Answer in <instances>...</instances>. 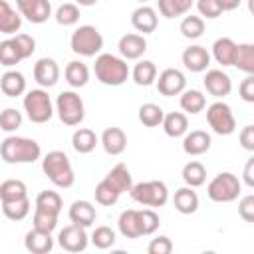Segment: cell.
Returning <instances> with one entry per match:
<instances>
[{"label":"cell","instance_id":"obj_43","mask_svg":"<svg viewBox=\"0 0 254 254\" xmlns=\"http://www.w3.org/2000/svg\"><path fill=\"white\" fill-rule=\"evenodd\" d=\"M58 216L56 212H48L42 208H34V216H32V226L44 232H54L58 226Z\"/></svg>","mask_w":254,"mask_h":254},{"label":"cell","instance_id":"obj_42","mask_svg":"<svg viewBox=\"0 0 254 254\" xmlns=\"http://www.w3.org/2000/svg\"><path fill=\"white\" fill-rule=\"evenodd\" d=\"M54 18L60 26H73L79 22V6L75 2H65L56 10Z\"/></svg>","mask_w":254,"mask_h":254},{"label":"cell","instance_id":"obj_46","mask_svg":"<svg viewBox=\"0 0 254 254\" xmlns=\"http://www.w3.org/2000/svg\"><path fill=\"white\" fill-rule=\"evenodd\" d=\"M22 127V113L14 107H6L0 115V129L4 133H14Z\"/></svg>","mask_w":254,"mask_h":254},{"label":"cell","instance_id":"obj_23","mask_svg":"<svg viewBox=\"0 0 254 254\" xmlns=\"http://www.w3.org/2000/svg\"><path fill=\"white\" fill-rule=\"evenodd\" d=\"M22 18L20 10H14L6 0H0V32L4 36H16L22 28Z\"/></svg>","mask_w":254,"mask_h":254},{"label":"cell","instance_id":"obj_33","mask_svg":"<svg viewBox=\"0 0 254 254\" xmlns=\"http://www.w3.org/2000/svg\"><path fill=\"white\" fill-rule=\"evenodd\" d=\"M183 181L187 187H202L206 183V169L200 161H189L185 167H183V173H181Z\"/></svg>","mask_w":254,"mask_h":254},{"label":"cell","instance_id":"obj_9","mask_svg":"<svg viewBox=\"0 0 254 254\" xmlns=\"http://www.w3.org/2000/svg\"><path fill=\"white\" fill-rule=\"evenodd\" d=\"M206 121H208V127L216 135L226 137L236 131V117H234L230 105L224 103L222 99H216L214 103H210L206 107Z\"/></svg>","mask_w":254,"mask_h":254},{"label":"cell","instance_id":"obj_12","mask_svg":"<svg viewBox=\"0 0 254 254\" xmlns=\"http://www.w3.org/2000/svg\"><path fill=\"white\" fill-rule=\"evenodd\" d=\"M202 83H204V89L216 99H222V97L230 95V91H232V79L222 69H206Z\"/></svg>","mask_w":254,"mask_h":254},{"label":"cell","instance_id":"obj_8","mask_svg":"<svg viewBox=\"0 0 254 254\" xmlns=\"http://www.w3.org/2000/svg\"><path fill=\"white\" fill-rule=\"evenodd\" d=\"M56 113L60 117V121L67 127H75L83 121L85 117V105L83 99L75 93V91H62L56 99Z\"/></svg>","mask_w":254,"mask_h":254},{"label":"cell","instance_id":"obj_11","mask_svg":"<svg viewBox=\"0 0 254 254\" xmlns=\"http://www.w3.org/2000/svg\"><path fill=\"white\" fill-rule=\"evenodd\" d=\"M157 89L161 95L165 97H175V95H181L185 89H187V77L181 69L177 67H167L159 73L157 77Z\"/></svg>","mask_w":254,"mask_h":254},{"label":"cell","instance_id":"obj_26","mask_svg":"<svg viewBox=\"0 0 254 254\" xmlns=\"http://www.w3.org/2000/svg\"><path fill=\"white\" fill-rule=\"evenodd\" d=\"M103 181H105L107 185H111L119 194L129 192V190L133 189V177H131L127 165H123V163H117V165L103 177Z\"/></svg>","mask_w":254,"mask_h":254},{"label":"cell","instance_id":"obj_52","mask_svg":"<svg viewBox=\"0 0 254 254\" xmlns=\"http://www.w3.org/2000/svg\"><path fill=\"white\" fill-rule=\"evenodd\" d=\"M238 95L246 103H254V75H246L238 85Z\"/></svg>","mask_w":254,"mask_h":254},{"label":"cell","instance_id":"obj_7","mask_svg":"<svg viewBox=\"0 0 254 254\" xmlns=\"http://www.w3.org/2000/svg\"><path fill=\"white\" fill-rule=\"evenodd\" d=\"M129 196L141 206L159 208L169 202V189L163 181H143L133 185V189L129 190Z\"/></svg>","mask_w":254,"mask_h":254},{"label":"cell","instance_id":"obj_25","mask_svg":"<svg viewBox=\"0 0 254 254\" xmlns=\"http://www.w3.org/2000/svg\"><path fill=\"white\" fill-rule=\"evenodd\" d=\"M173 204H175V208H177L181 214H194V212L198 210L200 200H198L196 190H194L192 187H187V185H185V187H181V189L175 190Z\"/></svg>","mask_w":254,"mask_h":254},{"label":"cell","instance_id":"obj_49","mask_svg":"<svg viewBox=\"0 0 254 254\" xmlns=\"http://www.w3.org/2000/svg\"><path fill=\"white\" fill-rule=\"evenodd\" d=\"M12 40L16 42V46H18V50H20V54H22L24 60H28L36 52V40L32 36H28V34H16V36H12Z\"/></svg>","mask_w":254,"mask_h":254},{"label":"cell","instance_id":"obj_16","mask_svg":"<svg viewBox=\"0 0 254 254\" xmlns=\"http://www.w3.org/2000/svg\"><path fill=\"white\" fill-rule=\"evenodd\" d=\"M117 228L121 232L123 238H141L145 236L143 232V222H141V210L137 208H127L119 214V220H117Z\"/></svg>","mask_w":254,"mask_h":254},{"label":"cell","instance_id":"obj_29","mask_svg":"<svg viewBox=\"0 0 254 254\" xmlns=\"http://www.w3.org/2000/svg\"><path fill=\"white\" fill-rule=\"evenodd\" d=\"M97 143H99V139H97L95 131H93V129H87V127H79V129H75L73 135H71V147H73V151L79 153V155L91 153V151L97 147Z\"/></svg>","mask_w":254,"mask_h":254},{"label":"cell","instance_id":"obj_54","mask_svg":"<svg viewBox=\"0 0 254 254\" xmlns=\"http://www.w3.org/2000/svg\"><path fill=\"white\" fill-rule=\"evenodd\" d=\"M242 183L250 189H254V155L246 161L244 169H242Z\"/></svg>","mask_w":254,"mask_h":254},{"label":"cell","instance_id":"obj_28","mask_svg":"<svg viewBox=\"0 0 254 254\" xmlns=\"http://www.w3.org/2000/svg\"><path fill=\"white\" fill-rule=\"evenodd\" d=\"M163 131L167 137H173V139H179V137H185L187 131H189V119L185 113L181 111H171V113H165V119H163Z\"/></svg>","mask_w":254,"mask_h":254},{"label":"cell","instance_id":"obj_38","mask_svg":"<svg viewBox=\"0 0 254 254\" xmlns=\"http://www.w3.org/2000/svg\"><path fill=\"white\" fill-rule=\"evenodd\" d=\"M30 210H32V206H30V198L28 196L20 198V200H6V202H2L4 216L10 218V220H16V222L24 220L30 214Z\"/></svg>","mask_w":254,"mask_h":254},{"label":"cell","instance_id":"obj_37","mask_svg":"<svg viewBox=\"0 0 254 254\" xmlns=\"http://www.w3.org/2000/svg\"><path fill=\"white\" fill-rule=\"evenodd\" d=\"M179 30H181V34L187 40H198L204 34V18L202 16H194V14H189V16H185L181 20Z\"/></svg>","mask_w":254,"mask_h":254},{"label":"cell","instance_id":"obj_27","mask_svg":"<svg viewBox=\"0 0 254 254\" xmlns=\"http://www.w3.org/2000/svg\"><path fill=\"white\" fill-rule=\"evenodd\" d=\"M0 89L6 97H18L26 93V77L16 69H8L0 77Z\"/></svg>","mask_w":254,"mask_h":254},{"label":"cell","instance_id":"obj_50","mask_svg":"<svg viewBox=\"0 0 254 254\" xmlns=\"http://www.w3.org/2000/svg\"><path fill=\"white\" fill-rule=\"evenodd\" d=\"M147 252L149 254H171L173 252V242H171L169 236H157L149 242Z\"/></svg>","mask_w":254,"mask_h":254},{"label":"cell","instance_id":"obj_32","mask_svg":"<svg viewBox=\"0 0 254 254\" xmlns=\"http://www.w3.org/2000/svg\"><path fill=\"white\" fill-rule=\"evenodd\" d=\"M131 77L137 85H143V87L153 85L157 81V65L151 60H141L131 69Z\"/></svg>","mask_w":254,"mask_h":254},{"label":"cell","instance_id":"obj_5","mask_svg":"<svg viewBox=\"0 0 254 254\" xmlns=\"http://www.w3.org/2000/svg\"><path fill=\"white\" fill-rule=\"evenodd\" d=\"M242 192V183L240 179L230 173V171H222L218 173L208 185H206V194L212 202H232L240 196Z\"/></svg>","mask_w":254,"mask_h":254},{"label":"cell","instance_id":"obj_17","mask_svg":"<svg viewBox=\"0 0 254 254\" xmlns=\"http://www.w3.org/2000/svg\"><path fill=\"white\" fill-rule=\"evenodd\" d=\"M117 50H119V56L125 58V60H141L143 54L147 52V40L143 34H125L121 36L119 44H117Z\"/></svg>","mask_w":254,"mask_h":254},{"label":"cell","instance_id":"obj_53","mask_svg":"<svg viewBox=\"0 0 254 254\" xmlns=\"http://www.w3.org/2000/svg\"><path fill=\"white\" fill-rule=\"evenodd\" d=\"M238 143L244 151H250L254 153V125H246L240 129L238 133Z\"/></svg>","mask_w":254,"mask_h":254},{"label":"cell","instance_id":"obj_41","mask_svg":"<svg viewBox=\"0 0 254 254\" xmlns=\"http://www.w3.org/2000/svg\"><path fill=\"white\" fill-rule=\"evenodd\" d=\"M62 206H64V200H62L60 192H56V190H42L36 196V206L34 208H42V210L60 214L62 212Z\"/></svg>","mask_w":254,"mask_h":254},{"label":"cell","instance_id":"obj_47","mask_svg":"<svg viewBox=\"0 0 254 254\" xmlns=\"http://www.w3.org/2000/svg\"><path fill=\"white\" fill-rule=\"evenodd\" d=\"M196 10L206 20H214L224 12L222 6L218 4V0H196Z\"/></svg>","mask_w":254,"mask_h":254},{"label":"cell","instance_id":"obj_31","mask_svg":"<svg viewBox=\"0 0 254 254\" xmlns=\"http://www.w3.org/2000/svg\"><path fill=\"white\" fill-rule=\"evenodd\" d=\"M179 103H181V109L185 113L196 115V113H200L206 107V97L198 89H185L181 93V97H179Z\"/></svg>","mask_w":254,"mask_h":254},{"label":"cell","instance_id":"obj_40","mask_svg":"<svg viewBox=\"0 0 254 254\" xmlns=\"http://www.w3.org/2000/svg\"><path fill=\"white\" fill-rule=\"evenodd\" d=\"M22 60L24 58H22V54H20V50L12 38H6L0 42V64L4 67H12V65L20 64Z\"/></svg>","mask_w":254,"mask_h":254},{"label":"cell","instance_id":"obj_3","mask_svg":"<svg viewBox=\"0 0 254 254\" xmlns=\"http://www.w3.org/2000/svg\"><path fill=\"white\" fill-rule=\"evenodd\" d=\"M42 171L50 179V183L56 185L58 189H69L75 183V173L69 163V157L60 149L50 151L42 159Z\"/></svg>","mask_w":254,"mask_h":254},{"label":"cell","instance_id":"obj_36","mask_svg":"<svg viewBox=\"0 0 254 254\" xmlns=\"http://www.w3.org/2000/svg\"><path fill=\"white\" fill-rule=\"evenodd\" d=\"M137 117H139V121H141L145 127H159V125H163L165 111H163L161 105L149 101V103H143V105L139 107Z\"/></svg>","mask_w":254,"mask_h":254},{"label":"cell","instance_id":"obj_35","mask_svg":"<svg viewBox=\"0 0 254 254\" xmlns=\"http://www.w3.org/2000/svg\"><path fill=\"white\" fill-rule=\"evenodd\" d=\"M194 0H157V6H159V12L161 16L165 18H179V16H185L190 8H192Z\"/></svg>","mask_w":254,"mask_h":254},{"label":"cell","instance_id":"obj_15","mask_svg":"<svg viewBox=\"0 0 254 254\" xmlns=\"http://www.w3.org/2000/svg\"><path fill=\"white\" fill-rule=\"evenodd\" d=\"M181 60H183V65H185L189 71H192V73H202V71H206L208 65H210V54L206 52V48H202V46H198V44L185 48Z\"/></svg>","mask_w":254,"mask_h":254},{"label":"cell","instance_id":"obj_10","mask_svg":"<svg viewBox=\"0 0 254 254\" xmlns=\"http://www.w3.org/2000/svg\"><path fill=\"white\" fill-rule=\"evenodd\" d=\"M89 236L85 232V226H79L75 222L64 226L58 234V244L65 250V252H83L89 244Z\"/></svg>","mask_w":254,"mask_h":254},{"label":"cell","instance_id":"obj_30","mask_svg":"<svg viewBox=\"0 0 254 254\" xmlns=\"http://www.w3.org/2000/svg\"><path fill=\"white\" fill-rule=\"evenodd\" d=\"M64 77H65V81H67L73 89H79V87L87 85V81H89V67H87L83 62L73 60V62H69V64L65 65Z\"/></svg>","mask_w":254,"mask_h":254},{"label":"cell","instance_id":"obj_20","mask_svg":"<svg viewBox=\"0 0 254 254\" xmlns=\"http://www.w3.org/2000/svg\"><path fill=\"white\" fill-rule=\"evenodd\" d=\"M103 151L107 155H121L125 149H127V135L121 127H107L103 133H101V139H99Z\"/></svg>","mask_w":254,"mask_h":254},{"label":"cell","instance_id":"obj_4","mask_svg":"<svg viewBox=\"0 0 254 254\" xmlns=\"http://www.w3.org/2000/svg\"><path fill=\"white\" fill-rule=\"evenodd\" d=\"M69 48L73 54H77L81 58L99 56V52L103 48V36L95 26L83 24V26L73 30V34L69 38Z\"/></svg>","mask_w":254,"mask_h":254},{"label":"cell","instance_id":"obj_21","mask_svg":"<svg viewBox=\"0 0 254 254\" xmlns=\"http://www.w3.org/2000/svg\"><path fill=\"white\" fill-rule=\"evenodd\" d=\"M236 54H238V44L232 38H218L212 44V58L216 64H220L222 67L234 65L236 62Z\"/></svg>","mask_w":254,"mask_h":254},{"label":"cell","instance_id":"obj_51","mask_svg":"<svg viewBox=\"0 0 254 254\" xmlns=\"http://www.w3.org/2000/svg\"><path fill=\"white\" fill-rule=\"evenodd\" d=\"M238 214L246 222H254V192L246 194L238 200Z\"/></svg>","mask_w":254,"mask_h":254},{"label":"cell","instance_id":"obj_58","mask_svg":"<svg viewBox=\"0 0 254 254\" xmlns=\"http://www.w3.org/2000/svg\"><path fill=\"white\" fill-rule=\"evenodd\" d=\"M137 2H141V4H147V2H149V0H137Z\"/></svg>","mask_w":254,"mask_h":254},{"label":"cell","instance_id":"obj_39","mask_svg":"<svg viewBox=\"0 0 254 254\" xmlns=\"http://www.w3.org/2000/svg\"><path fill=\"white\" fill-rule=\"evenodd\" d=\"M234 65L240 71H244L248 75H254V42L238 44V54H236Z\"/></svg>","mask_w":254,"mask_h":254},{"label":"cell","instance_id":"obj_14","mask_svg":"<svg viewBox=\"0 0 254 254\" xmlns=\"http://www.w3.org/2000/svg\"><path fill=\"white\" fill-rule=\"evenodd\" d=\"M34 79L40 87H54L60 79V65L54 58H40L34 64Z\"/></svg>","mask_w":254,"mask_h":254},{"label":"cell","instance_id":"obj_44","mask_svg":"<svg viewBox=\"0 0 254 254\" xmlns=\"http://www.w3.org/2000/svg\"><path fill=\"white\" fill-rule=\"evenodd\" d=\"M89 238H91V244H93L95 248H99V250L111 248V246L115 244V240H117L115 230L109 228V226H95V230L91 232Z\"/></svg>","mask_w":254,"mask_h":254},{"label":"cell","instance_id":"obj_24","mask_svg":"<svg viewBox=\"0 0 254 254\" xmlns=\"http://www.w3.org/2000/svg\"><path fill=\"white\" fill-rule=\"evenodd\" d=\"M67 216L71 222L89 228L97 218V210L89 200H73L69 210H67Z\"/></svg>","mask_w":254,"mask_h":254},{"label":"cell","instance_id":"obj_13","mask_svg":"<svg viewBox=\"0 0 254 254\" xmlns=\"http://www.w3.org/2000/svg\"><path fill=\"white\" fill-rule=\"evenodd\" d=\"M20 14L32 24H44L52 16L50 0H16Z\"/></svg>","mask_w":254,"mask_h":254},{"label":"cell","instance_id":"obj_45","mask_svg":"<svg viewBox=\"0 0 254 254\" xmlns=\"http://www.w3.org/2000/svg\"><path fill=\"white\" fill-rule=\"evenodd\" d=\"M95 202L97 204H101V206H113L117 200H119V192L111 187V185H107L105 181H99L97 185H95Z\"/></svg>","mask_w":254,"mask_h":254},{"label":"cell","instance_id":"obj_19","mask_svg":"<svg viewBox=\"0 0 254 254\" xmlns=\"http://www.w3.org/2000/svg\"><path fill=\"white\" fill-rule=\"evenodd\" d=\"M212 145V139L206 131L202 129H194V131H187V135L183 137V151L190 157H198L204 155Z\"/></svg>","mask_w":254,"mask_h":254},{"label":"cell","instance_id":"obj_22","mask_svg":"<svg viewBox=\"0 0 254 254\" xmlns=\"http://www.w3.org/2000/svg\"><path fill=\"white\" fill-rule=\"evenodd\" d=\"M24 246L32 254H48L54 248L52 232H44V230H38L32 226V230H28L24 236Z\"/></svg>","mask_w":254,"mask_h":254},{"label":"cell","instance_id":"obj_18","mask_svg":"<svg viewBox=\"0 0 254 254\" xmlns=\"http://www.w3.org/2000/svg\"><path fill=\"white\" fill-rule=\"evenodd\" d=\"M131 26H133L137 32H141L143 36L155 32L157 26H159L157 10L151 8V6H147V4H141V6L135 8L133 14H131Z\"/></svg>","mask_w":254,"mask_h":254},{"label":"cell","instance_id":"obj_1","mask_svg":"<svg viewBox=\"0 0 254 254\" xmlns=\"http://www.w3.org/2000/svg\"><path fill=\"white\" fill-rule=\"evenodd\" d=\"M0 157L8 165H20V163H36L42 157V147L36 139L30 137H18L8 135L0 145Z\"/></svg>","mask_w":254,"mask_h":254},{"label":"cell","instance_id":"obj_48","mask_svg":"<svg viewBox=\"0 0 254 254\" xmlns=\"http://www.w3.org/2000/svg\"><path fill=\"white\" fill-rule=\"evenodd\" d=\"M141 222H143V232H145V236H149V234H153V232L159 228L161 218H159V214L155 212V208L147 206V208H141Z\"/></svg>","mask_w":254,"mask_h":254},{"label":"cell","instance_id":"obj_57","mask_svg":"<svg viewBox=\"0 0 254 254\" xmlns=\"http://www.w3.org/2000/svg\"><path fill=\"white\" fill-rule=\"evenodd\" d=\"M246 6H248V12L254 16V0H246Z\"/></svg>","mask_w":254,"mask_h":254},{"label":"cell","instance_id":"obj_6","mask_svg":"<svg viewBox=\"0 0 254 254\" xmlns=\"http://www.w3.org/2000/svg\"><path fill=\"white\" fill-rule=\"evenodd\" d=\"M22 105H24V111H26L28 119L32 123H38V125L48 123L52 119L54 111H56L54 103H52V99H50V95L46 91V87H38V89L26 91Z\"/></svg>","mask_w":254,"mask_h":254},{"label":"cell","instance_id":"obj_34","mask_svg":"<svg viewBox=\"0 0 254 254\" xmlns=\"http://www.w3.org/2000/svg\"><path fill=\"white\" fill-rule=\"evenodd\" d=\"M28 196V189H26V183L20 181V179H6L2 181L0 185V200L6 202V200H20V198H26Z\"/></svg>","mask_w":254,"mask_h":254},{"label":"cell","instance_id":"obj_55","mask_svg":"<svg viewBox=\"0 0 254 254\" xmlns=\"http://www.w3.org/2000/svg\"><path fill=\"white\" fill-rule=\"evenodd\" d=\"M240 2H242V0H218V4L222 6V10H224V12L236 10V8L240 6Z\"/></svg>","mask_w":254,"mask_h":254},{"label":"cell","instance_id":"obj_2","mask_svg":"<svg viewBox=\"0 0 254 254\" xmlns=\"http://www.w3.org/2000/svg\"><path fill=\"white\" fill-rule=\"evenodd\" d=\"M93 71H95L97 81L103 85H109V87L123 85L131 75L127 60L121 56H113V54H99L95 58Z\"/></svg>","mask_w":254,"mask_h":254},{"label":"cell","instance_id":"obj_56","mask_svg":"<svg viewBox=\"0 0 254 254\" xmlns=\"http://www.w3.org/2000/svg\"><path fill=\"white\" fill-rule=\"evenodd\" d=\"M99 0H75L77 6H95Z\"/></svg>","mask_w":254,"mask_h":254}]
</instances>
